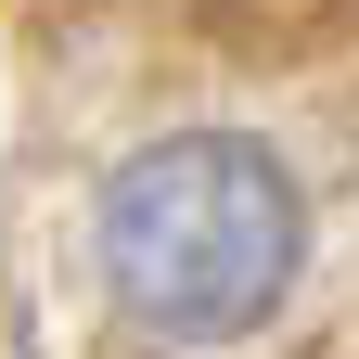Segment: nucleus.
Returning a JSON list of instances; mask_svg holds the SVG:
<instances>
[{"label":"nucleus","mask_w":359,"mask_h":359,"mask_svg":"<svg viewBox=\"0 0 359 359\" xmlns=\"http://www.w3.org/2000/svg\"><path fill=\"white\" fill-rule=\"evenodd\" d=\"M295 244H308L295 180L257 142H231V128L154 142L103 180V283H116L128 321H154L180 346L257 334L295 283Z\"/></svg>","instance_id":"f257e3e1"}]
</instances>
